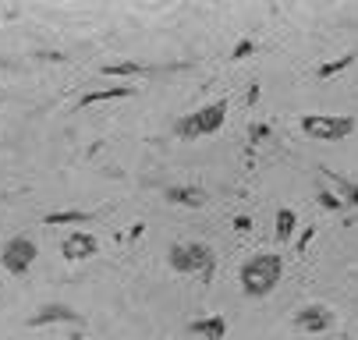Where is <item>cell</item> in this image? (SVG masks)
Segmentation results:
<instances>
[{
	"label": "cell",
	"instance_id": "obj_1",
	"mask_svg": "<svg viewBox=\"0 0 358 340\" xmlns=\"http://www.w3.org/2000/svg\"><path fill=\"white\" fill-rule=\"evenodd\" d=\"M241 280H245V287L252 290V295H266V290H273V283L280 280V259H277V256L252 259V263L241 269Z\"/></svg>",
	"mask_w": 358,
	"mask_h": 340
},
{
	"label": "cell",
	"instance_id": "obj_5",
	"mask_svg": "<svg viewBox=\"0 0 358 340\" xmlns=\"http://www.w3.org/2000/svg\"><path fill=\"white\" fill-rule=\"evenodd\" d=\"M206 263V249H199V245H192V249H174V266L178 269H195V266H202Z\"/></svg>",
	"mask_w": 358,
	"mask_h": 340
},
{
	"label": "cell",
	"instance_id": "obj_2",
	"mask_svg": "<svg viewBox=\"0 0 358 340\" xmlns=\"http://www.w3.org/2000/svg\"><path fill=\"white\" fill-rule=\"evenodd\" d=\"M220 124H224V103L206 107V110H199L195 117L181 121V124H178V131H181V135H206V131H217Z\"/></svg>",
	"mask_w": 358,
	"mask_h": 340
},
{
	"label": "cell",
	"instance_id": "obj_6",
	"mask_svg": "<svg viewBox=\"0 0 358 340\" xmlns=\"http://www.w3.org/2000/svg\"><path fill=\"white\" fill-rule=\"evenodd\" d=\"M64 252H68L71 259H75V256H78V259H85V256H92V252H96V241H92L89 234H75V237L68 241V245H64Z\"/></svg>",
	"mask_w": 358,
	"mask_h": 340
},
{
	"label": "cell",
	"instance_id": "obj_7",
	"mask_svg": "<svg viewBox=\"0 0 358 340\" xmlns=\"http://www.w3.org/2000/svg\"><path fill=\"white\" fill-rule=\"evenodd\" d=\"M323 309H309L301 319H298V326H305V330H320V326H327L330 323V316H320Z\"/></svg>",
	"mask_w": 358,
	"mask_h": 340
},
{
	"label": "cell",
	"instance_id": "obj_4",
	"mask_svg": "<svg viewBox=\"0 0 358 340\" xmlns=\"http://www.w3.org/2000/svg\"><path fill=\"white\" fill-rule=\"evenodd\" d=\"M32 256H36V249H32V241L18 237V241H11V245L4 249V266H8V269H15V273H22V269H29Z\"/></svg>",
	"mask_w": 358,
	"mask_h": 340
},
{
	"label": "cell",
	"instance_id": "obj_9",
	"mask_svg": "<svg viewBox=\"0 0 358 340\" xmlns=\"http://www.w3.org/2000/svg\"><path fill=\"white\" fill-rule=\"evenodd\" d=\"M287 230H291V216L284 213V216H280V234H287Z\"/></svg>",
	"mask_w": 358,
	"mask_h": 340
},
{
	"label": "cell",
	"instance_id": "obj_3",
	"mask_svg": "<svg viewBox=\"0 0 358 340\" xmlns=\"http://www.w3.org/2000/svg\"><path fill=\"white\" fill-rule=\"evenodd\" d=\"M355 124L351 121H344V117H337V121H327V117H309L305 121V131L309 135H316V138H341V135H348Z\"/></svg>",
	"mask_w": 358,
	"mask_h": 340
},
{
	"label": "cell",
	"instance_id": "obj_8",
	"mask_svg": "<svg viewBox=\"0 0 358 340\" xmlns=\"http://www.w3.org/2000/svg\"><path fill=\"white\" fill-rule=\"evenodd\" d=\"M195 333H206V337H220L224 333V323L220 319H206V323H192Z\"/></svg>",
	"mask_w": 358,
	"mask_h": 340
}]
</instances>
